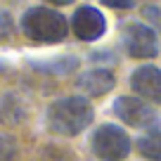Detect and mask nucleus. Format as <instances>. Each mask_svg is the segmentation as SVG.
I'll use <instances>...</instances> for the list:
<instances>
[{
  "label": "nucleus",
  "mask_w": 161,
  "mask_h": 161,
  "mask_svg": "<svg viewBox=\"0 0 161 161\" xmlns=\"http://www.w3.org/2000/svg\"><path fill=\"white\" fill-rule=\"evenodd\" d=\"M107 5H109V7H116V10H130V7H135V3H130V0H126V3H116V0H107Z\"/></svg>",
  "instance_id": "14"
},
{
  "label": "nucleus",
  "mask_w": 161,
  "mask_h": 161,
  "mask_svg": "<svg viewBox=\"0 0 161 161\" xmlns=\"http://www.w3.org/2000/svg\"><path fill=\"white\" fill-rule=\"evenodd\" d=\"M12 31H14V24H12V17H10V12L0 10V36L5 38V36H10Z\"/></svg>",
  "instance_id": "13"
},
{
  "label": "nucleus",
  "mask_w": 161,
  "mask_h": 161,
  "mask_svg": "<svg viewBox=\"0 0 161 161\" xmlns=\"http://www.w3.org/2000/svg\"><path fill=\"white\" fill-rule=\"evenodd\" d=\"M123 47L135 59H152L159 55V38L152 26L133 21L123 29Z\"/></svg>",
  "instance_id": "5"
},
{
  "label": "nucleus",
  "mask_w": 161,
  "mask_h": 161,
  "mask_svg": "<svg viewBox=\"0 0 161 161\" xmlns=\"http://www.w3.org/2000/svg\"><path fill=\"white\" fill-rule=\"evenodd\" d=\"M137 152L147 161H161V130H149L137 137Z\"/></svg>",
  "instance_id": "10"
},
{
  "label": "nucleus",
  "mask_w": 161,
  "mask_h": 161,
  "mask_svg": "<svg viewBox=\"0 0 161 161\" xmlns=\"http://www.w3.org/2000/svg\"><path fill=\"white\" fill-rule=\"evenodd\" d=\"M31 66L38 69V71H45V74L64 76V74H69V71H74L78 66V57L64 55V57H55V59H45V62H31Z\"/></svg>",
  "instance_id": "9"
},
{
  "label": "nucleus",
  "mask_w": 161,
  "mask_h": 161,
  "mask_svg": "<svg viewBox=\"0 0 161 161\" xmlns=\"http://www.w3.org/2000/svg\"><path fill=\"white\" fill-rule=\"evenodd\" d=\"M130 137L121 126L104 123L97 126L90 135V149L100 161H123L130 154Z\"/></svg>",
  "instance_id": "3"
},
{
  "label": "nucleus",
  "mask_w": 161,
  "mask_h": 161,
  "mask_svg": "<svg viewBox=\"0 0 161 161\" xmlns=\"http://www.w3.org/2000/svg\"><path fill=\"white\" fill-rule=\"evenodd\" d=\"M19 29L33 43H59L69 33V19L55 7L33 5L21 14Z\"/></svg>",
  "instance_id": "2"
},
{
  "label": "nucleus",
  "mask_w": 161,
  "mask_h": 161,
  "mask_svg": "<svg viewBox=\"0 0 161 161\" xmlns=\"http://www.w3.org/2000/svg\"><path fill=\"white\" fill-rule=\"evenodd\" d=\"M114 86H116V76L111 74L109 69H104V66H100V69H88L76 78V88L83 90L90 97L107 95Z\"/></svg>",
  "instance_id": "8"
},
{
  "label": "nucleus",
  "mask_w": 161,
  "mask_h": 161,
  "mask_svg": "<svg viewBox=\"0 0 161 161\" xmlns=\"http://www.w3.org/2000/svg\"><path fill=\"white\" fill-rule=\"evenodd\" d=\"M130 88L140 97L154 102V104H161V69L152 64L137 66L130 74Z\"/></svg>",
  "instance_id": "7"
},
{
  "label": "nucleus",
  "mask_w": 161,
  "mask_h": 161,
  "mask_svg": "<svg viewBox=\"0 0 161 161\" xmlns=\"http://www.w3.org/2000/svg\"><path fill=\"white\" fill-rule=\"evenodd\" d=\"M114 114L119 116L126 126L133 128H149V130H156V126L161 123L159 114L152 109L147 102L137 100V97L123 95L114 100Z\"/></svg>",
  "instance_id": "4"
},
{
  "label": "nucleus",
  "mask_w": 161,
  "mask_h": 161,
  "mask_svg": "<svg viewBox=\"0 0 161 161\" xmlns=\"http://www.w3.org/2000/svg\"><path fill=\"white\" fill-rule=\"evenodd\" d=\"M47 126H50L52 133L64 137H74L78 133H83L88 126L92 123V111L90 102L86 97L71 95V97H62V100H55L50 107H47Z\"/></svg>",
  "instance_id": "1"
},
{
  "label": "nucleus",
  "mask_w": 161,
  "mask_h": 161,
  "mask_svg": "<svg viewBox=\"0 0 161 161\" xmlns=\"http://www.w3.org/2000/svg\"><path fill=\"white\" fill-rule=\"evenodd\" d=\"M17 156V140L12 135H0V161H12Z\"/></svg>",
  "instance_id": "11"
},
{
  "label": "nucleus",
  "mask_w": 161,
  "mask_h": 161,
  "mask_svg": "<svg viewBox=\"0 0 161 161\" xmlns=\"http://www.w3.org/2000/svg\"><path fill=\"white\" fill-rule=\"evenodd\" d=\"M142 14H145V19L152 24V29L161 31V7H159V5H152V3H147V5L142 7Z\"/></svg>",
  "instance_id": "12"
},
{
  "label": "nucleus",
  "mask_w": 161,
  "mask_h": 161,
  "mask_svg": "<svg viewBox=\"0 0 161 161\" xmlns=\"http://www.w3.org/2000/svg\"><path fill=\"white\" fill-rule=\"evenodd\" d=\"M71 31L83 43H95L104 36L107 19L95 5H78L71 14Z\"/></svg>",
  "instance_id": "6"
}]
</instances>
